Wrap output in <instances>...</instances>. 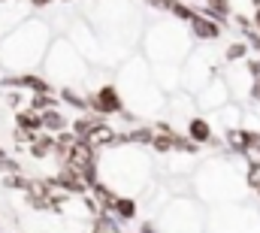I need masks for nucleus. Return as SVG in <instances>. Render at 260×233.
<instances>
[{"instance_id":"nucleus-19","label":"nucleus","mask_w":260,"mask_h":233,"mask_svg":"<svg viewBox=\"0 0 260 233\" xmlns=\"http://www.w3.org/2000/svg\"><path fill=\"white\" fill-rule=\"evenodd\" d=\"M55 0H30V6H37V9H43V6H52Z\"/></svg>"},{"instance_id":"nucleus-23","label":"nucleus","mask_w":260,"mask_h":233,"mask_svg":"<svg viewBox=\"0 0 260 233\" xmlns=\"http://www.w3.org/2000/svg\"><path fill=\"white\" fill-rule=\"evenodd\" d=\"M257 194H260V188H257Z\"/></svg>"},{"instance_id":"nucleus-13","label":"nucleus","mask_w":260,"mask_h":233,"mask_svg":"<svg viewBox=\"0 0 260 233\" xmlns=\"http://www.w3.org/2000/svg\"><path fill=\"white\" fill-rule=\"evenodd\" d=\"M115 212H118L121 218H133V215H136V203H133V200H124V197H118Z\"/></svg>"},{"instance_id":"nucleus-18","label":"nucleus","mask_w":260,"mask_h":233,"mask_svg":"<svg viewBox=\"0 0 260 233\" xmlns=\"http://www.w3.org/2000/svg\"><path fill=\"white\" fill-rule=\"evenodd\" d=\"M251 24H254V31L260 34V6L254 9V15H251Z\"/></svg>"},{"instance_id":"nucleus-4","label":"nucleus","mask_w":260,"mask_h":233,"mask_svg":"<svg viewBox=\"0 0 260 233\" xmlns=\"http://www.w3.org/2000/svg\"><path fill=\"white\" fill-rule=\"evenodd\" d=\"M30 155L37 158V161H43V158H49V155H55V136H49V133H37V139L30 142Z\"/></svg>"},{"instance_id":"nucleus-22","label":"nucleus","mask_w":260,"mask_h":233,"mask_svg":"<svg viewBox=\"0 0 260 233\" xmlns=\"http://www.w3.org/2000/svg\"><path fill=\"white\" fill-rule=\"evenodd\" d=\"M188 3H203V0H188Z\"/></svg>"},{"instance_id":"nucleus-12","label":"nucleus","mask_w":260,"mask_h":233,"mask_svg":"<svg viewBox=\"0 0 260 233\" xmlns=\"http://www.w3.org/2000/svg\"><path fill=\"white\" fill-rule=\"evenodd\" d=\"M61 97H64L73 109H85V106H88V100H85V97H79V94H76V91H70V88H64V91H61Z\"/></svg>"},{"instance_id":"nucleus-3","label":"nucleus","mask_w":260,"mask_h":233,"mask_svg":"<svg viewBox=\"0 0 260 233\" xmlns=\"http://www.w3.org/2000/svg\"><path fill=\"white\" fill-rule=\"evenodd\" d=\"M188 136L194 139L197 145L212 142V124H209L206 118H191V121H188Z\"/></svg>"},{"instance_id":"nucleus-15","label":"nucleus","mask_w":260,"mask_h":233,"mask_svg":"<svg viewBox=\"0 0 260 233\" xmlns=\"http://www.w3.org/2000/svg\"><path fill=\"white\" fill-rule=\"evenodd\" d=\"M245 70H248L251 79H260V58H248L245 61Z\"/></svg>"},{"instance_id":"nucleus-16","label":"nucleus","mask_w":260,"mask_h":233,"mask_svg":"<svg viewBox=\"0 0 260 233\" xmlns=\"http://www.w3.org/2000/svg\"><path fill=\"white\" fill-rule=\"evenodd\" d=\"M145 3H148V6H154V9H164V12H170L176 0H145Z\"/></svg>"},{"instance_id":"nucleus-9","label":"nucleus","mask_w":260,"mask_h":233,"mask_svg":"<svg viewBox=\"0 0 260 233\" xmlns=\"http://www.w3.org/2000/svg\"><path fill=\"white\" fill-rule=\"evenodd\" d=\"M170 12H173V15H176L179 21H191V18H194V15H197V9H194V6H191V3H188V0H176Z\"/></svg>"},{"instance_id":"nucleus-6","label":"nucleus","mask_w":260,"mask_h":233,"mask_svg":"<svg viewBox=\"0 0 260 233\" xmlns=\"http://www.w3.org/2000/svg\"><path fill=\"white\" fill-rule=\"evenodd\" d=\"M67 127H70V124H67L64 112H58V106L43 112V130H49V133H61V130H67Z\"/></svg>"},{"instance_id":"nucleus-11","label":"nucleus","mask_w":260,"mask_h":233,"mask_svg":"<svg viewBox=\"0 0 260 233\" xmlns=\"http://www.w3.org/2000/svg\"><path fill=\"white\" fill-rule=\"evenodd\" d=\"M130 142H151L154 139V130L151 127H136V130H130L127 133Z\"/></svg>"},{"instance_id":"nucleus-1","label":"nucleus","mask_w":260,"mask_h":233,"mask_svg":"<svg viewBox=\"0 0 260 233\" xmlns=\"http://www.w3.org/2000/svg\"><path fill=\"white\" fill-rule=\"evenodd\" d=\"M88 109H94V112H100V115L121 112L124 103H121V97H118V88H115V85H103L94 97H88Z\"/></svg>"},{"instance_id":"nucleus-14","label":"nucleus","mask_w":260,"mask_h":233,"mask_svg":"<svg viewBox=\"0 0 260 233\" xmlns=\"http://www.w3.org/2000/svg\"><path fill=\"white\" fill-rule=\"evenodd\" d=\"M248 185L260 188V161H248Z\"/></svg>"},{"instance_id":"nucleus-2","label":"nucleus","mask_w":260,"mask_h":233,"mask_svg":"<svg viewBox=\"0 0 260 233\" xmlns=\"http://www.w3.org/2000/svg\"><path fill=\"white\" fill-rule=\"evenodd\" d=\"M188 24H191V34H194L197 40H203V43H212V40H218L224 34V21L212 18V15H203L200 9H197V15Z\"/></svg>"},{"instance_id":"nucleus-7","label":"nucleus","mask_w":260,"mask_h":233,"mask_svg":"<svg viewBox=\"0 0 260 233\" xmlns=\"http://www.w3.org/2000/svg\"><path fill=\"white\" fill-rule=\"evenodd\" d=\"M97 124H100V121H97L94 115H82V118H76V121L70 124V130H73L79 139H88V136H91V130H94Z\"/></svg>"},{"instance_id":"nucleus-20","label":"nucleus","mask_w":260,"mask_h":233,"mask_svg":"<svg viewBox=\"0 0 260 233\" xmlns=\"http://www.w3.org/2000/svg\"><path fill=\"white\" fill-rule=\"evenodd\" d=\"M251 6H254V9H257V6H260V0H251Z\"/></svg>"},{"instance_id":"nucleus-8","label":"nucleus","mask_w":260,"mask_h":233,"mask_svg":"<svg viewBox=\"0 0 260 233\" xmlns=\"http://www.w3.org/2000/svg\"><path fill=\"white\" fill-rule=\"evenodd\" d=\"M248 52H251V49H248V43H245V40H239V43H230V46L224 49V61H227V64L245 61V58H248Z\"/></svg>"},{"instance_id":"nucleus-21","label":"nucleus","mask_w":260,"mask_h":233,"mask_svg":"<svg viewBox=\"0 0 260 233\" xmlns=\"http://www.w3.org/2000/svg\"><path fill=\"white\" fill-rule=\"evenodd\" d=\"M3 158H6V152H3V149H0V161H3Z\"/></svg>"},{"instance_id":"nucleus-10","label":"nucleus","mask_w":260,"mask_h":233,"mask_svg":"<svg viewBox=\"0 0 260 233\" xmlns=\"http://www.w3.org/2000/svg\"><path fill=\"white\" fill-rule=\"evenodd\" d=\"M27 106H30V109H37V112H46V109H55V106H58V100H55V97L46 91V94H37V97L27 103Z\"/></svg>"},{"instance_id":"nucleus-17","label":"nucleus","mask_w":260,"mask_h":233,"mask_svg":"<svg viewBox=\"0 0 260 233\" xmlns=\"http://www.w3.org/2000/svg\"><path fill=\"white\" fill-rule=\"evenodd\" d=\"M251 100H254V103H260V79H254V82H251Z\"/></svg>"},{"instance_id":"nucleus-5","label":"nucleus","mask_w":260,"mask_h":233,"mask_svg":"<svg viewBox=\"0 0 260 233\" xmlns=\"http://www.w3.org/2000/svg\"><path fill=\"white\" fill-rule=\"evenodd\" d=\"M15 121H18V127L21 130H43V112H37V109H30V106H24V109H18V115H15Z\"/></svg>"}]
</instances>
